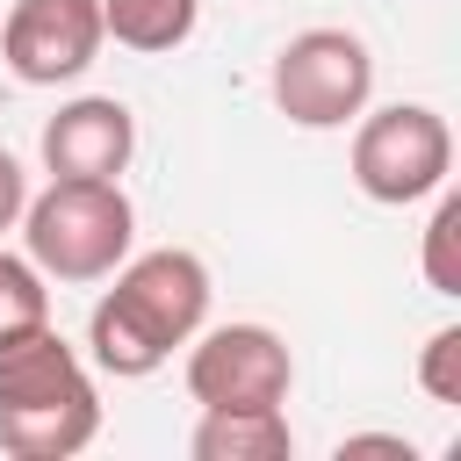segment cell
Returning <instances> with one entry per match:
<instances>
[{"mask_svg":"<svg viewBox=\"0 0 461 461\" xmlns=\"http://www.w3.org/2000/svg\"><path fill=\"white\" fill-rule=\"evenodd\" d=\"M101 0H14L0 22V58L22 86H65L101 58Z\"/></svg>","mask_w":461,"mask_h":461,"instance_id":"52a82bcc","label":"cell"},{"mask_svg":"<svg viewBox=\"0 0 461 461\" xmlns=\"http://www.w3.org/2000/svg\"><path fill=\"white\" fill-rule=\"evenodd\" d=\"M29 324H50V281L36 274L29 252H0V339Z\"/></svg>","mask_w":461,"mask_h":461,"instance_id":"8fae6325","label":"cell"},{"mask_svg":"<svg viewBox=\"0 0 461 461\" xmlns=\"http://www.w3.org/2000/svg\"><path fill=\"white\" fill-rule=\"evenodd\" d=\"M187 454L194 461H288L295 454V432H288V411H202L194 432H187Z\"/></svg>","mask_w":461,"mask_h":461,"instance_id":"9c48e42d","label":"cell"},{"mask_svg":"<svg viewBox=\"0 0 461 461\" xmlns=\"http://www.w3.org/2000/svg\"><path fill=\"white\" fill-rule=\"evenodd\" d=\"M22 202H29V173H22V158L0 144V230L22 223Z\"/></svg>","mask_w":461,"mask_h":461,"instance_id":"5bb4252c","label":"cell"},{"mask_svg":"<svg viewBox=\"0 0 461 461\" xmlns=\"http://www.w3.org/2000/svg\"><path fill=\"white\" fill-rule=\"evenodd\" d=\"M137 158V115L115 94H79L43 122V173L50 180H122Z\"/></svg>","mask_w":461,"mask_h":461,"instance_id":"ba28073f","label":"cell"},{"mask_svg":"<svg viewBox=\"0 0 461 461\" xmlns=\"http://www.w3.org/2000/svg\"><path fill=\"white\" fill-rule=\"evenodd\" d=\"M425 288L432 295H461V194L439 187L432 202V223H425Z\"/></svg>","mask_w":461,"mask_h":461,"instance_id":"7c38bea8","label":"cell"},{"mask_svg":"<svg viewBox=\"0 0 461 461\" xmlns=\"http://www.w3.org/2000/svg\"><path fill=\"white\" fill-rule=\"evenodd\" d=\"M130 238H137V209L122 180H50L43 194L22 202V252L36 259L43 281L65 288L108 281L130 259Z\"/></svg>","mask_w":461,"mask_h":461,"instance_id":"3957f363","label":"cell"},{"mask_svg":"<svg viewBox=\"0 0 461 461\" xmlns=\"http://www.w3.org/2000/svg\"><path fill=\"white\" fill-rule=\"evenodd\" d=\"M94 432H101V389L79 346H65L58 324H29L0 339V454L65 461L94 447Z\"/></svg>","mask_w":461,"mask_h":461,"instance_id":"7a4b0ae2","label":"cell"},{"mask_svg":"<svg viewBox=\"0 0 461 461\" xmlns=\"http://www.w3.org/2000/svg\"><path fill=\"white\" fill-rule=\"evenodd\" d=\"M267 94L295 130H346L375 94V50L353 29H331V22L324 29H295L274 50Z\"/></svg>","mask_w":461,"mask_h":461,"instance_id":"5b68a950","label":"cell"},{"mask_svg":"<svg viewBox=\"0 0 461 461\" xmlns=\"http://www.w3.org/2000/svg\"><path fill=\"white\" fill-rule=\"evenodd\" d=\"M108 281L115 288H101V303L86 317V353L115 382L158 375L173 360V346H187L209 324V267L187 245L130 252Z\"/></svg>","mask_w":461,"mask_h":461,"instance_id":"6da1fadb","label":"cell"},{"mask_svg":"<svg viewBox=\"0 0 461 461\" xmlns=\"http://www.w3.org/2000/svg\"><path fill=\"white\" fill-rule=\"evenodd\" d=\"M454 173V130L439 108L425 101H389V108H360L353 115V187L382 209H411L425 194H439Z\"/></svg>","mask_w":461,"mask_h":461,"instance_id":"277c9868","label":"cell"},{"mask_svg":"<svg viewBox=\"0 0 461 461\" xmlns=\"http://www.w3.org/2000/svg\"><path fill=\"white\" fill-rule=\"evenodd\" d=\"M418 389L432 403H461V324H439L418 353Z\"/></svg>","mask_w":461,"mask_h":461,"instance_id":"4fadbf2b","label":"cell"},{"mask_svg":"<svg viewBox=\"0 0 461 461\" xmlns=\"http://www.w3.org/2000/svg\"><path fill=\"white\" fill-rule=\"evenodd\" d=\"M339 454H403L411 461V439H396V432H353V439H339Z\"/></svg>","mask_w":461,"mask_h":461,"instance_id":"9a60e30c","label":"cell"},{"mask_svg":"<svg viewBox=\"0 0 461 461\" xmlns=\"http://www.w3.org/2000/svg\"><path fill=\"white\" fill-rule=\"evenodd\" d=\"M295 389V353L274 324H209L187 339V396L202 411H274Z\"/></svg>","mask_w":461,"mask_h":461,"instance_id":"8992f818","label":"cell"},{"mask_svg":"<svg viewBox=\"0 0 461 461\" xmlns=\"http://www.w3.org/2000/svg\"><path fill=\"white\" fill-rule=\"evenodd\" d=\"M202 22V0H101V29L108 43L137 50V58H166L194 36Z\"/></svg>","mask_w":461,"mask_h":461,"instance_id":"30bf717a","label":"cell"}]
</instances>
